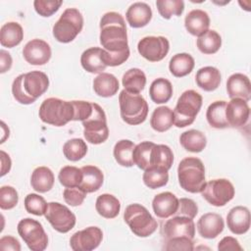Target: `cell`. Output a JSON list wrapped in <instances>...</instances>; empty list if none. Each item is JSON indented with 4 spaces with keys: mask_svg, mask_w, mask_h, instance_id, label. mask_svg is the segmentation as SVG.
Wrapping results in <instances>:
<instances>
[{
    "mask_svg": "<svg viewBox=\"0 0 251 251\" xmlns=\"http://www.w3.org/2000/svg\"><path fill=\"white\" fill-rule=\"evenodd\" d=\"M99 26V39L103 49L111 53L123 52L129 49L126 22L120 13H105L100 20Z\"/></svg>",
    "mask_w": 251,
    "mask_h": 251,
    "instance_id": "6da1fadb",
    "label": "cell"
},
{
    "mask_svg": "<svg viewBox=\"0 0 251 251\" xmlns=\"http://www.w3.org/2000/svg\"><path fill=\"white\" fill-rule=\"evenodd\" d=\"M49 87L47 75L40 71H32L18 75L12 83L14 98L24 105L32 104Z\"/></svg>",
    "mask_w": 251,
    "mask_h": 251,
    "instance_id": "7a4b0ae2",
    "label": "cell"
},
{
    "mask_svg": "<svg viewBox=\"0 0 251 251\" xmlns=\"http://www.w3.org/2000/svg\"><path fill=\"white\" fill-rule=\"evenodd\" d=\"M177 178L183 190L190 193H200L206 184L203 162L196 157L182 159L177 167Z\"/></svg>",
    "mask_w": 251,
    "mask_h": 251,
    "instance_id": "3957f363",
    "label": "cell"
},
{
    "mask_svg": "<svg viewBox=\"0 0 251 251\" xmlns=\"http://www.w3.org/2000/svg\"><path fill=\"white\" fill-rule=\"evenodd\" d=\"M119 105L122 120L130 126L140 125L147 118L148 103L140 94L124 89L119 94Z\"/></svg>",
    "mask_w": 251,
    "mask_h": 251,
    "instance_id": "277c9868",
    "label": "cell"
},
{
    "mask_svg": "<svg viewBox=\"0 0 251 251\" xmlns=\"http://www.w3.org/2000/svg\"><path fill=\"white\" fill-rule=\"evenodd\" d=\"M38 116L45 124L63 126L74 120V106L72 101L50 97L41 103Z\"/></svg>",
    "mask_w": 251,
    "mask_h": 251,
    "instance_id": "5b68a950",
    "label": "cell"
},
{
    "mask_svg": "<svg viewBox=\"0 0 251 251\" xmlns=\"http://www.w3.org/2000/svg\"><path fill=\"white\" fill-rule=\"evenodd\" d=\"M124 220L133 234L139 237L150 236L158 227L157 221L144 206L138 203L130 204L126 208Z\"/></svg>",
    "mask_w": 251,
    "mask_h": 251,
    "instance_id": "8992f818",
    "label": "cell"
},
{
    "mask_svg": "<svg viewBox=\"0 0 251 251\" xmlns=\"http://www.w3.org/2000/svg\"><path fill=\"white\" fill-rule=\"evenodd\" d=\"M202 96L193 89L185 90L177 99L173 111L174 125L176 127L190 126L198 115L202 106Z\"/></svg>",
    "mask_w": 251,
    "mask_h": 251,
    "instance_id": "52a82bcc",
    "label": "cell"
},
{
    "mask_svg": "<svg viewBox=\"0 0 251 251\" xmlns=\"http://www.w3.org/2000/svg\"><path fill=\"white\" fill-rule=\"evenodd\" d=\"M83 27V17L76 8H67L54 24L52 32L61 43L73 41Z\"/></svg>",
    "mask_w": 251,
    "mask_h": 251,
    "instance_id": "ba28073f",
    "label": "cell"
},
{
    "mask_svg": "<svg viewBox=\"0 0 251 251\" xmlns=\"http://www.w3.org/2000/svg\"><path fill=\"white\" fill-rule=\"evenodd\" d=\"M83 135L91 144H101L109 137L106 114L101 106L93 103V112L89 118L82 121Z\"/></svg>",
    "mask_w": 251,
    "mask_h": 251,
    "instance_id": "9c48e42d",
    "label": "cell"
},
{
    "mask_svg": "<svg viewBox=\"0 0 251 251\" xmlns=\"http://www.w3.org/2000/svg\"><path fill=\"white\" fill-rule=\"evenodd\" d=\"M18 232L31 251H43L48 246V236L42 225L33 219L25 218L19 222Z\"/></svg>",
    "mask_w": 251,
    "mask_h": 251,
    "instance_id": "30bf717a",
    "label": "cell"
},
{
    "mask_svg": "<svg viewBox=\"0 0 251 251\" xmlns=\"http://www.w3.org/2000/svg\"><path fill=\"white\" fill-rule=\"evenodd\" d=\"M200 193L212 206L223 207L232 200L235 194V189L228 179L216 178L206 182Z\"/></svg>",
    "mask_w": 251,
    "mask_h": 251,
    "instance_id": "8fae6325",
    "label": "cell"
},
{
    "mask_svg": "<svg viewBox=\"0 0 251 251\" xmlns=\"http://www.w3.org/2000/svg\"><path fill=\"white\" fill-rule=\"evenodd\" d=\"M46 220L52 227L61 233L69 232L75 226V215L65 205L59 202H50L45 213Z\"/></svg>",
    "mask_w": 251,
    "mask_h": 251,
    "instance_id": "7c38bea8",
    "label": "cell"
},
{
    "mask_svg": "<svg viewBox=\"0 0 251 251\" xmlns=\"http://www.w3.org/2000/svg\"><path fill=\"white\" fill-rule=\"evenodd\" d=\"M138 53L149 62L162 61L170 50V42L165 36H145L138 41Z\"/></svg>",
    "mask_w": 251,
    "mask_h": 251,
    "instance_id": "4fadbf2b",
    "label": "cell"
},
{
    "mask_svg": "<svg viewBox=\"0 0 251 251\" xmlns=\"http://www.w3.org/2000/svg\"><path fill=\"white\" fill-rule=\"evenodd\" d=\"M162 234L164 240L178 237L193 239L195 235V224L193 219L184 216L173 217L163 225Z\"/></svg>",
    "mask_w": 251,
    "mask_h": 251,
    "instance_id": "5bb4252c",
    "label": "cell"
},
{
    "mask_svg": "<svg viewBox=\"0 0 251 251\" xmlns=\"http://www.w3.org/2000/svg\"><path fill=\"white\" fill-rule=\"evenodd\" d=\"M103 239L102 229L88 226L75 232L70 238V246L74 251H91L96 249Z\"/></svg>",
    "mask_w": 251,
    "mask_h": 251,
    "instance_id": "9a60e30c",
    "label": "cell"
},
{
    "mask_svg": "<svg viewBox=\"0 0 251 251\" xmlns=\"http://www.w3.org/2000/svg\"><path fill=\"white\" fill-rule=\"evenodd\" d=\"M52 55L50 45L38 38L31 39L23 48L25 60L33 66H42L49 62Z\"/></svg>",
    "mask_w": 251,
    "mask_h": 251,
    "instance_id": "2e32d148",
    "label": "cell"
},
{
    "mask_svg": "<svg viewBox=\"0 0 251 251\" xmlns=\"http://www.w3.org/2000/svg\"><path fill=\"white\" fill-rule=\"evenodd\" d=\"M250 108L247 101L241 98H232L226 102V119L228 126L239 128L243 126L249 120Z\"/></svg>",
    "mask_w": 251,
    "mask_h": 251,
    "instance_id": "e0dca14e",
    "label": "cell"
},
{
    "mask_svg": "<svg viewBox=\"0 0 251 251\" xmlns=\"http://www.w3.org/2000/svg\"><path fill=\"white\" fill-rule=\"evenodd\" d=\"M225 227L224 219L217 213H206L197 222V230L201 237L207 239L216 238Z\"/></svg>",
    "mask_w": 251,
    "mask_h": 251,
    "instance_id": "ac0fdd59",
    "label": "cell"
},
{
    "mask_svg": "<svg viewBox=\"0 0 251 251\" xmlns=\"http://www.w3.org/2000/svg\"><path fill=\"white\" fill-rule=\"evenodd\" d=\"M228 229L234 234H244L250 228V211L245 206H235L226 216Z\"/></svg>",
    "mask_w": 251,
    "mask_h": 251,
    "instance_id": "d6986e66",
    "label": "cell"
},
{
    "mask_svg": "<svg viewBox=\"0 0 251 251\" xmlns=\"http://www.w3.org/2000/svg\"><path fill=\"white\" fill-rule=\"evenodd\" d=\"M152 208L158 218L167 219L176 215L178 208V199L170 191L161 192L153 198Z\"/></svg>",
    "mask_w": 251,
    "mask_h": 251,
    "instance_id": "ffe728a7",
    "label": "cell"
},
{
    "mask_svg": "<svg viewBox=\"0 0 251 251\" xmlns=\"http://www.w3.org/2000/svg\"><path fill=\"white\" fill-rule=\"evenodd\" d=\"M226 91L230 99L241 98L248 102L251 98V83L249 77L240 73L232 74L226 80Z\"/></svg>",
    "mask_w": 251,
    "mask_h": 251,
    "instance_id": "44dd1931",
    "label": "cell"
},
{
    "mask_svg": "<svg viewBox=\"0 0 251 251\" xmlns=\"http://www.w3.org/2000/svg\"><path fill=\"white\" fill-rule=\"evenodd\" d=\"M127 24L133 28L147 25L152 19L151 7L145 2H134L126 10Z\"/></svg>",
    "mask_w": 251,
    "mask_h": 251,
    "instance_id": "7402d4cb",
    "label": "cell"
},
{
    "mask_svg": "<svg viewBox=\"0 0 251 251\" xmlns=\"http://www.w3.org/2000/svg\"><path fill=\"white\" fill-rule=\"evenodd\" d=\"M184 26L191 35L199 36L209 29L210 17L203 10H192L185 16Z\"/></svg>",
    "mask_w": 251,
    "mask_h": 251,
    "instance_id": "603a6c76",
    "label": "cell"
},
{
    "mask_svg": "<svg viewBox=\"0 0 251 251\" xmlns=\"http://www.w3.org/2000/svg\"><path fill=\"white\" fill-rule=\"evenodd\" d=\"M80 170L82 172V180L78 187L86 193L97 191L104 181V175L102 171L93 165L83 166Z\"/></svg>",
    "mask_w": 251,
    "mask_h": 251,
    "instance_id": "cb8c5ba5",
    "label": "cell"
},
{
    "mask_svg": "<svg viewBox=\"0 0 251 251\" xmlns=\"http://www.w3.org/2000/svg\"><path fill=\"white\" fill-rule=\"evenodd\" d=\"M197 85L204 91H214L221 83L222 75L220 71L212 66H207L199 69L195 75Z\"/></svg>",
    "mask_w": 251,
    "mask_h": 251,
    "instance_id": "d4e9b609",
    "label": "cell"
},
{
    "mask_svg": "<svg viewBox=\"0 0 251 251\" xmlns=\"http://www.w3.org/2000/svg\"><path fill=\"white\" fill-rule=\"evenodd\" d=\"M119 88V80L113 74H99L93 80V90L100 97H112L118 92Z\"/></svg>",
    "mask_w": 251,
    "mask_h": 251,
    "instance_id": "484cf974",
    "label": "cell"
},
{
    "mask_svg": "<svg viewBox=\"0 0 251 251\" xmlns=\"http://www.w3.org/2000/svg\"><path fill=\"white\" fill-rule=\"evenodd\" d=\"M54 181L55 176L53 172L44 166L34 169L30 176L31 187L39 193H45L51 190L54 185Z\"/></svg>",
    "mask_w": 251,
    "mask_h": 251,
    "instance_id": "4316f807",
    "label": "cell"
},
{
    "mask_svg": "<svg viewBox=\"0 0 251 251\" xmlns=\"http://www.w3.org/2000/svg\"><path fill=\"white\" fill-rule=\"evenodd\" d=\"M102 48L90 47L84 50L80 56V64L82 68L90 74H102L107 66L101 59Z\"/></svg>",
    "mask_w": 251,
    "mask_h": 251,
    "instance_id": "83f0119b",
    "label": "cell"
},
{
    "mask_svg": "<svg viewBox=\"0 0 251 251\" xmlns=\"http://www.w3.org/2000/svg\"><path fill=\"white\" fill-rule=\"evenodd\" d=\"M24 39V29L19 23L9 22L0 28V43L3 47L13 48Z\"/></svg>",
    "mask_w": 251,
    "mask_h": 251,
    "instance_id": "f1b7e54d",
    "label": "cell"
},
{
    "mask_svg": "<svg viewBox=\"0 0 251 251\" xmlns=\"http://www.w3.org/2000/svg\"><path fill=\"white\" fill-rule=\"evenodd\" d=\"M95 209L101 217L105 219H114L120 213L121 203L116 196L109 193H104L97 197Z\"/></svg>",
    "mask_w": 251,
    "mask_h": 251,
    "instance_id": "f546056e",
    "label": "cell"
},
{
    "mask_svg": "<svg viewBox=\"0 0 251 251\" xmlns=\"http://www.w3.org/2000/svg\"><path fill=\"white\" fill-rule=\"evenodd\" d=\"M194 58L188 53L174 55L169 63V70L176 77H182L190 74L194 68Z\"/></svg>",
    "mask_w": 251,
    "mask_h": 251,
    "instance_id": "4dcf8cb0",
    "label": "cell"
},
{
    "mask_svg": "<svg viewBox=\"0 0 251 251\" xmlns=\"http://www.w3.org/2000/svg\"><path fill=\"white\" fill-rule=\"evenodd\" d=\"M226 102L224 100H217L212 102L206 111V119L208 124L218 129L229 127L226 119Z\"/></svg>",
    "mask_w": 251,
    "mask_h": 251,
    "instance_id": "1f68e13d",
    "label": "cell"
},
{
    "mask_svg": "<svg viewBox=\"0 0 251 251\" xmlns=\"http://www.w3.org/2000/svg\"><path fill=\"white\" fill-rule=\"evenodd\" d=\"M179 142L186 151L199 153L205 149L207 145V138L202 131L189 129L180 134Z\"/></svg>",
    "mask_w": 251,
    "mask_h": 251,
    "instance_id": "d6a6232c",
    "label": "cell"
},
{
    "mask_svg": "<svg viewBox=\"0 0 251 251\" xmlns=\"http://www.w3.org/2000/svg\"><path fill=\"white\" fill-rule=\"evenodd\" d=\"M174 125V113L168 106H160L156 108L150 118L151 127L158 131L164 132L169 130Z\"/></svg>",
    "mask_w": 251,
    "mask_h": 251,
    "instance_id": "836d02e7",
    "label": "cell"
},
{
    "mask_svg": "<svg viewBox=\"0 0 251 251\" xmlns=\"http://www.w3.org/2000/svg\"><path fill=\"white\" fill-rule=\"evenodd\" d=\"M122 83L125 90L130 93L139 94L146 85V75L140 69L131 68L124 74Z\"/></svg>",
    "mask_w": 251,
    "mask_h": 251,
    "instance_id": "e575fe53",
    "label": "cell"
},
{
    "mask_svg": "<svg viewBox=\"0 0 251 251\" xmlns=\"http://www.w3.org/2000/svg\"><path fill=\"white\" fill-rule=\"evenodd\" d=\"M151 100L156 104L167 103L173 95V85L170 80L164 77L156 78L149 87Z\"/></svg>",
    "mask_w": 251,
    "mask_h": 251,
    "instance_id": "d590c367",
    "label": "cell"
},
{
    "mask_svg": "<svg viewBox=\"0 0 251 251\" xmlns=\"http://www.w3.org/2000/svg\"><path fill=\"white\" fill-rule=\"evenodd\" d=\"M135 147V144L128 139H122L119 140L113 149V154L116 162L126 168H130L134 165L133 162V149Z\"/></svg>",
    "mask_w": 251,
    "mask_h": 251,
    "instance_id": "8d00e7d4",
    "label": "cell"
},
{
    "mask_svg": "<svg viewBox=\"0 0 251 251\" xmlns=\"http://www.w3.org/2000/svg\"><path fill=\"white\" fill-rule=\"evenodd\" d=\"M174 163V153L172 149L165 144H155L151 151L150 167H160L170 170Z\"/></svg>",
    "mask_w": 251,
    "mask_h": 251,
    "instance_id": "74e56055",
    "label": "cell"
},
{
    "mask_svg": "<svg viewBox=\"0 0 251 251\" xmlns=\"http://www.w3.org/2000/svg\"><path fill=\"white\" fill-rule=\"evenodd\" d=\"M199 51L203 54H215L222 46V37L214 29H208L198 36L196 40Z\"/></svg>",
    "mask_w": 251,
    "mask_h": 251,
    "instance_id": "f35d334b",
    "label": "cell"
},
{
    "mask_svg": "<svg viewBox=\"0 0 251 251\" xmlns=\"http://www.w3.org/2000/svg\"><path fill=\"white\" fill-rule=\"evenodd\" d=\"M142 179L144 184L151 189L163 187L169 181L168 170L160 167H149L144 170Z\"/></svg>",
    "mask_w": 251,
    "mask_h": 251,
    "instance_id": "ab89813d",
    "label": "cell"
},
{
    "mask_svg": "<svg viewBox=\"0 0 251 251\" xmlns=\"http://www.w3.org/2000/svg\"><path fill=\"white\" fill-rule=\"evenodd\" d=\"M63 153L69 161L76 162L86 155L87 145L81 138H72L65 142L63 146Z\"/></svg>",
    "mask_w": 251,
    "mask_h": 251,
    "instance_id": "60d3db41",
    "label": "cell"
},
{
    "mask_svg": "<svg viewBox=\"0 0 251 251\" xmlns=\"http://www.w3.org/2000/svg\"><path fill=\"white\" fill-rule=\"evenodd\" d=\"M155 143L151 141H142L135 145L132 157L134 165H136L139 169L144 171L150 167L151 151Z\"/></svg>",
    "mask_w": 251,
    "mask_h": 251,
    "instance_id": "b9f144b4",
    "label": "cell"
},
{
    "mask_svg": "<svg viewBox=\"0 0 251 251\" xmlns=\"http://www.w3.org/2000/svg\"><path fill=\"white\" fill-rule=\"evenodd\" d=\"M58 178L65 187H78L82 180V172L75 166H65L60 170Z\"/></svg>",
    "mask_w": 251,
    "mask_h": 251,
    "instance_id": "7bdbcfd3",
    "label": "cell"
},
{
    "mask_svg": "<svg viewBox=\"0 0 251 251\" xmlns=\"http://www.w3.org/2000/svg\"><path fill=\"white\" fill-rule=\"evenodd\" d=\"M156 6L162 18L169 20L173 16H180L184 10L182 0H157Z\"/></svg>",
    "mask_w": 251,
    "mask_h": 251,
    "instance_id": "ee69618b",
    "label": "cell"
},
{
    "mask_svg": "<svg viewBox=\"0 0 251 251\" xmlns=\"http://www.w3.org/2000/svg\"><path fill=\"white\" fill-rule=\"evenodd\" d=\"M25 209L27 213L35 216H44L48 207L45 199L35 193H29L25 197Z\"/></svg>",
    "mask_w": 251,
    "mask_h": 251,
    "instance_id": "f6af8a7d",
    "label": "cell"
},
{
    "mask_svg": "<svg viewBox=\"0 0 251 251\" xmlns=\"http://www.w3.org/2000/svg\"><path fill=\"white\" fill-rule=\"evenodd\" d=\"M19 195L13 186L3 185L0 188V208L2 210H10L17 206Z\"/></svg>",
    "mask_w": 251,
    "mask_h": 251,
    "instance_id": "bcb514c9",
    "label": "cell"
},
{
    "mask_svg": "<svg viewBox=\"0 0 251 251\" xmlns=\"http://www.w3.org/2000/svg\"><path fill=\"white\" fill-rule=\"evenodd\" d=\"M63 4V1L61 0H35L33 1V7L35 12L41 16V17H51L53 14H55L61 5Z\"/></svg>",
    "mask_w": 251,
    "mask_h": 251,
    "instance_id": "7dc6e473",
    "label": "cell"
},
{
    "mask_svg": "<svg viewBox=\"0 0 251 251\" xmlns=\"http://www.w3.org/2000/svg\"><path fill=\"white\" fill-rule=\"evenodd\" d=\"M74 106V120L73 121H84L89 118L93 112V103L83 100H73Z\"/></svg>",
    "mask_w": 251,
    "mask_h": 251,
    "instance_id": "c3c4849f",
    "label": "cell"
},
{
    "mask_svg": "<svg viewBox=\"0 0 251 251\" xmlns=\"http://www.w3.org/2000/svg\"><path fill=\"white\" fill-rule=\"evenodd\" d=\"M129 57V49L123 51V52H118V53H111L106 51L105 49L102 48L101 52V59L103 63L108 67H117L122 64H124Z\"/></svg>",
    "mask_w": 251,
    "mask_h": 251,
    "instance_id": "681fc988",
    "label": "cell"
},
{
    "mask_svg": "<svg viewBox=\"0 0 251 251\" xmlns=\"http://www.w3.org/2000/svg\"><path fill=\"white\" fill-rule=\"evenodd\" d=\"M86 192L81 190L79 187H66L63 191V196L65 202L73 207L79 206L83 203Z\"/></svg>",
    "mask_w": 251,
    "mask_h": 251,
    "instance_id": "f907efd6",
    "label": "cell"
},
{
    "mask_svg": "<svg viewBox=\"0 0 251 251\" xmlns=\"http://www.w3.org/2000/svg\"><path fill=\"white\" fill-rule=\"evenodd\" d=\"M198 214L197 204L190 198L178 199V208L176 213V216H184L190 219H194Z\"/></svg>",
    "mask_w": 251,
    "mask_h": 251,
    "instance_id": "816d5d0a",
    "label": "cell"
},
{
    "mask_svg": "<svg viewBox=\"0 0 251 251\" xmlns=\"http://www.w3.org/2000/svg\"><path fill=\"white\" fill-rule=\"evenodd\" d=\"M163 249L165 250H185V251H191L194 249L193 246V239L187 238V237H178V238H173L169 240H165Z\"/></svg>",
    "mask_w": 251,
    "mask_h": 251,
    "instance_id": "f5cc1de1",
    "label": "cell"
},
{
    "mask_svg": "<svg viewBox=\"0 0 251 251\" xmlns=\"http://www.w3.org/2000/svg\"><path fill=\"white\" fill-rule=\"evenodd\" d=\"M0 249L3 251L5 250L20 251L21 244L16 237L12 235H5V236H2L0 239Z\"/></svg>",
    "mask_w": 251,
    "mask_h": 251,
    "instance_id": "db71d44e",
    "label": "cell"
},
{
    "mask_svg": "<svg viewBox=\"0 0 251 251\" xmlns=\"http://www.w3.org/2000/svg\"><path fill=\"white\" fill-rule=\"evenodd\" d=\"M218 250H242L238 240L232 236H225L218 244Z\"/></svg>",
    "mask_w": 251,
    "mask_h": 251,
    "instance_id": "11a10c76",
    "label": "cell"
},
{
    "mask_svg": "<svg viewBox=\"0 0 251 251\" xmlns=\"http://www.w3.org/2000/svg\"><path fill=\"white\" fill-rule=\"evenodd\" d=\"M13 64V60L11 57V54L7 52L6 50L0 51V73L4 74L8 72Z\"/></svg>",
    "mask_w": 251,
    "mask_h": 251,
    "instance_id": "9f6ffc18",
    "label": "cell"
},
{
    "mask_svg": "<svg viewBox=\"0 0 251 251\" xmlns=\"http://www.w3.org/2000/svg\"><path fill=\"white\" fill-rule=\"evenodd\" d=\"M0 157H1V176H4L6 174H8L11 170L12 162L10 156L3 150L0 151Z\"/></svg>",
    "mask_w": 251,
    "mask_h": 251,
    "instance_id": "6f0895ef",
    "label": "cell"
},
{
    "mask_svg": "<svg viewBox=\"0 0 251 251\" xmlns=\"http://www.w3.org/2000/svg\"><path fill=\"white\" fill-rule=\"evenodd\" d=\"M1 127H2V138H1V143H3L5 141V139L7 137H9V128L6 126L4 122H1Z\"/></svg>",
    "mask_w": 251,
    "mask_h": 251,
    "instance_id": "680465c9",
    "label": "cell"
}]
</instances>
